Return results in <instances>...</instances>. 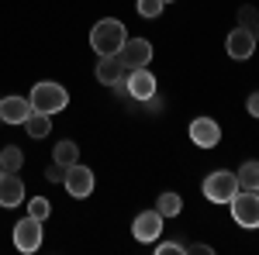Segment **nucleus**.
I'll list each match as a JSON object with an SVG mask.
<instances>
[{
	"instance_id": "obj_1",
	"label": "nucleus",
	"mask_w": 259,
	"mask_h": 255,
	"mask_svg": "<svg viewBox=\"0 0 259 255\" xmlns=\"http://www.w3.org/2000/svg\"><path fill=\"white\" fill-rule=\"evenodd\" d=\"M128 38V31H124V24L118 18H104L94 24V31H90V45H94V52L97 56H118L121 45Z\"/></svg>"
},
{
	"instance_id": "obj_2",
	"label": "nucleus",
	"mask_w": 259,
	"mask_h": 255,
	"mask_svg": "<svg viewBox=\"0 0 259 255\" xmlns=\"http://www.w3.org/2000/svg\"><path fill=\"white\" fill-rule=\"evenodd\" d=\"M31 111H41V114H59L62 107L69 104V93H66V86H59V83H49V79H41V83H35V90H31Z\"/></svg>"
},
{
	"instance_id": "obj_3",
	"label": "nucleus",
	"mask_w": 259,
	"mask_h": 255,
	"mask_svg": "<svg viewBox=\"0 0 259 255\" xmlns=\"http://www.w3.org/2000/svg\"><path fill=\"white\" fill-rule=\"evenodd\" d=\"M239 193V176L228 169H214L211 176L204 179V196L211 203H232V196Z\"/></svg>"
},
{
	"instance_id": "obj_4",
	"label": "nucleus",
	"mask_w": 259,
	"mask_h": 255,
	"mask_svg": "<svg viewBox=\"0 0 259 255\" xmlns=\"http://www.w3.org/2000/svg\"><path fill=\"white\" fill-rule=\"evenodd\" d=\"M232 217L245 231L259 228V193L256 190H239V193L232 196Z\"/></svg>"
},
{
	"instance_id": "obj_5",
	"label": "nucleus",
	"mask_w": 259,
	"mask_h": 255,
	"mask_svg": "<svg viewBox=\"0 0 259 255\" xmlns=\"http://www.w3.org/2000/svg\"><path fill=\"white\" fill-rule=\"evenodd\" d=\"M124 97H132V100H149V97H156V76L145 69V66H139V69H128L124 73Z\"/></svg>"
},
{
	"instance_id": "obj_6",
	"label": "nucleus",
	"mask_w": 259,
	"mask_h": 255,
	"mask_svg": "<svg viewBox=\"0 0 259 255\" xmlns=\"http://www.w3.org/2000/svg\"><path fill=\"white\" fill-rule=\"evenodd\" d=\"M14 245H18V252H38V245H41V221L38 217L28 214L14 224Z\"/></svg>"
},
{
	"instance_id": "obj_7",
	"label": "nucleus",
	"mask_w": 259,
	"mask_h": 255,
	"mask_svg": "<svg viewBox=\"0 0 259 255\" xmlns=\"http://www.w3.org/2000/svg\"><path fill=\"white\" fill-rule=\"evenodd\" d=\"M118 62L124 69L149 66V62H152V45L145 38H124V45H121V52H118Z\"/></svg>"
},
{
	"instance_id": "obj_8",
	"label": "nucleus",
	"mask_w": 259,
	"mask_h": 255,
	"mask_svg": "<svg viewBox=\"0 0 259 255\" xmlns=\"http://www.w3.org/2000/svg\"><path fill=\"white\" fill-rule=\"evenodd\" d=\"M66 190H69V196H76V200H83V196L94 193V173L83 166V162H73L69 169H66Z\"/></svg>"
},
{
	"instance_id": "obj_9",
	"label": "nucleus",
	"mask_w": 259,
	"mask_h": 255,
	"mask_svg": "<svg viewBox=\"0 0 259 255\" xmlns=\"http://www.w3.org/2000/svg\"><path fill=\"white\" fill-rule=\"evenodd\" d=\"M190 141L197 148H214L221 141V124L214 118H194L190 121Z\"/></svg>"
},
{
	"instance_id": "obj_10",
	"label": "nucleus",
	"mask_w": 259,
	"mask_h": 255,
	"mask_svg": "<svg viewBox=\"0 0 259 255\" xmlns=\"http://www.w3.org/2000/svg\"><path fill=\"white\" fill-rule=\"evenodd\" d=\"M162 231V214L159 211H142L135 221H132V235H135V241H156Z\"/></svg>"
},
{
	"instance_id": "obj_11",
	"label": "nucleus",
	"mask_w": 259,
	"mask_h": 255,
	"mask_svg": "<svg viewBox=\"0 0 259 255\" xmlns=\"http://www.w3.org/2000/svg\"><path fill=\"white\" fill-rule=\"evenodd\" d=\"M31 114V100L24 97H0V121L4 124H24Z\"/></svg>"
},
{
	"instance_id": "obj_12",
	"label": "nucleus",
	"mask_w": 259,
	"mask_h": 255,
	"mask_svg": "<svg viewBox=\"0 0 259 255\" xmlns=\"http://www.w3.org/2000/svg\"><path fill=\"white\" fill-rule=\"evenodd\" d=\"M21 200H24V183H21V176L0 169V207H18Z\"/></svg>"
},
{
	"instance_id": "obj_13",
	"label": "nucleus",
	"mask_w": 259,
	"mask_h": 255,
	"mask_svg": "<svg viewBox=\"0 0 259 255\" xmlns=\"http://www.w3.org/2000/svg\"><path fill=\"white\" fill-rule=\"evenodd\" d=\"M225 48H228L232 59H249V56L256 52V38H252L249 28H235V31L228 35V41H225Z\"/></svg>"
},
{
	"instance_id": "obj_14",
	"label": "nucleus",
	"mask_w": 259,
	"mask_h": 255,
	"mask_svg": "<svg viewBox=\"0 0 259 255\" xmlns=\"http://www.w3.org/2000/svg\"><path fill=\"white\" fill-rule=\"evenodd\" d=\"M124 66L118 62V56H100V62H97V79L104 83V86H114V83H121L124 79Z\"/></svg>"
},
{
	"instance_id": "obj_15",
	"label": "nucleus",
	"mask_w": 259,
	"mask_h": 255,
	"mask_svg": "<svg viewBox=\"0 0 259 255\" xmlns=\"http://www.w3.org/2000/svg\"><path fill=\"white\" fill-rule=\"evenodd\" d=\"M52 162H59V166H73V162H80V148H76V141H69V138H62L56 141V148H52Z\"/></svg>"
},
{
	"instance_id": "obj_16",
	"label": "nucleus",
	"mask_w": 259,
	"mask_h": 255,
	"mask_svg": "<svg viewBox=\"0 0 259 255\" xmlns=\"http://www.w3.org/2000/svg\"><path fill=\"white\" fill-rule=\"evenodd\" d=\"M235 176H239V190H259V162L256 159H245Z\"/></svg>"
},
{
	"instance_id": "obj_17",
	"label": "nucleus",
	"mask_w": 259,
	"mask_h": 255,
	"mask_svg": "<svg viewBox=\"0 0 259 255\" xmlns=\"http://www.w3.org/2000/svg\"><path fill=\"white\" fill-rule=\"evenodd\" d=\"M24 128H28V135H31V138H49L52 121H49V114H41V111H31L28 121H24Z\"/></svg>"
},
{
	"instance_id": "obj_18",
	"label": "nucleus",
	"mask_w": 259,
	"mask_h": 255,
	"mask_svg": "<svg viewBox=\"0 0 259 255\" xmlns=\"http://www.w3.org/2000/svg\"><path fill=\"white\" fill-rule=\"evenodd\" d=\"M21 166H24V152H21L18 145H4L0 148V169L4 173H18Z\"/></svg>"
},
{
	"instance_id": "obj_19",
	"label": "nucleus",
	"mask_w": 259,
	"mask_h": 255,
	"mask_svg": "<svg viewBox=\"0 0 259 255\" xmlns=\"http://www.w3.org/2000/svg\"><path fill=\"white\" fill-rule=\"evenodd\" d=\"M156 211H159L162 217H177L180 211H183V200H180V193H159V200H156Z\"/></svg>"
},
{
	"instance_id": "obj_20",
	"label": "nucleus",
	"mask_w": 259,
	"mask_h": 255,
	"mask_svg": "<svg viewBox=\"0 0 259 255\" xmlns=\"http://www.w3.org/2000/svg\"><path fill=\"white\" fill-rule=\"evenodd\" d=\"M162 7H166L162 0H135V11H139L142 18H159Z\"/></svg>"
},
{
	"instance_id": "obj_21",
	"label": "nucleus",
	"mask_w": 259,
	"mask_h": 255,
	"mask_svg": "<svg viewBox=\"0 0 259 255\" xmlns=\"http://www.w3.org/2000/svg\"><path fill=\"white\" fill-rule=\"evenodd\" d=\"M28 214L38 217V221H45V217L52 214V203H49L45 196H31V203H28Z\"/></svg>"
},
{
	"instance_id": "obj_22",
	"label": "nucleus",
	"mask_w": 259,
	"mask_h": 255,
	"mask_svg": "<svg viewBox=\"0 0 259 255\" xmlns=\"http://www.w3.org/2000/svg\"><path fill=\"white\" fill-rule=\"evenodd\" d=\"M259 21V14H256V7L252 4H245V7H239V28H249L252 31V24Z\"/></svg>"
},
{
	"instance_id": "obj_23",
	"label": "nucleus",
	"mask_w": 259,
	"mask_h": 255,
	"mask_svg": "<svg viewBox=\"0 0 259 255\" xmlns=\"http://www.w3.org/2000/svg\"><path fill=\"white\" fill-rule=\"evenodd\" d=\"M156 252L159 255H183L187 245H180V241H162V245H156Z\"/></svg>"
},
{
	"instance_id": "obj_24",
	"label": "nucleus",
	"mask_w": 259,
	"mask_h": 255,
	"mask_svg": "<svg viewBox=\"0 0 259 255\" xmlns=\"http://www.w3.org/2000/svg\"><path fill=\"white\" fill-rule=\"evenodd\" d=\"M45 179H49V183H62V179H66V166H59V162H52V166L45 169Z\"/></svg>"
},
{
	"instance_id": "obj_25",
	"label": "nucleus",
	"mask_w": 259,
	"mask_h": 255,
	"mask_svg": "<svg viewBox=\"0 0 259 255\" xmlns=\"http://www.w3.org/2000/svg\"><path fill=\"white\" fill-rule=\"evenodd\" d=\"M142 107H145L149 114H162V100H159V97H149V100H142Z\"/></svg>"
},
{
	"instance_id": "obj_26",
	"label": "nucleus",
	"mask_w": 259,
	"mask_h": 255,
	"mask_svg": "<svg viewBox=\"0 0 259 255\" xmlns=\"http://www.w3.org/2000/svg\"><path fill=\"white\" fill-rule=\"evenodd\" d=\"M245 111H249L252 118H259V90H256V93H249V100H245Z\"/></svg>"
},
{
	"instance_id": "obj_27",
	"label": "nucleus",
	"mask_w": 259,
	"mask_h": 255,
	"mask_svg": "<svg viewBox=\"0 0 259 255\" xmlns=\"http://www.w3.org/2000/svg\"><path fill=\"white\" fill-rule=\"evenodd\" d=\"M187 252H200V255H211V252H214V248H211V245H204V241H197V245H190Z\"/></svg>"
},
{
	"instance_id": "obj_28",
	"label": "nucleus",
	"mask_w": 259,
	"mask_h": 255,
	"mask_svg": "<svg viewBox=\"0 0 259 255\" xmlns=\"http://www.w3.org/2000/svg\"><path fill=\"white\" fill-rule=\"evenodd\" d=\"M252 38H256V45H259V21L252 24Z\"/></svg>"
},
{
	"instance_id": "obj_29",
	"label": "nucleus",
	"mask_w": 259,
	"mask_h": 255,
	"mask_svg": "<svg viewBox=\"0 0 259 255\" xmlns=\"http://www.w3.org/2000/svg\"><path fill=\"white\" fill-rule=\"evenodd\" d=\"M162 4H173V0H162Z\"/></svg>"
},
{
	"instance_id": "obj_30",
	"label": "nucleus",
	"mask_w": 259,
	"mask_h": 255,
	"mask_svg": "<svg viewBox=\"0 0 259 255\" xmlns=\"http://www.w3.org/2000/svg\"><path fill=\"white\" fill-rule=\"evenodd\" d=\"M0 124H4V121H0Z\"/></svg>"
},
{
	"instance_id": "obj_31",
	"label": "nucleus",
	"mask_w": 259,
	"mask_h": 255,
	"mask_svg": "<svg viewBox=\"0 0 259 255\" xmlns=\"http://www.w3.org/2000/svg\"><path fill=\"white\" fill-rule=\"evenodd\" d=\"M256 193H259V190H256Z\"/></svg>"
}]
</instances>
